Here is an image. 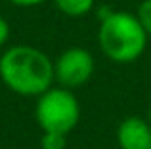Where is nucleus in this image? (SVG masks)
Segmentation results:
<instances>
[{"mask_svg": "<svg viewBox=\"0 0 151 149\" xmlns=\"http://www.w3.org/2000/svg\"><path fill=\"white\" fill-rule=\"evenodd\" d=\"M117 140L122 149H151V124L138 117H128L119 126Z\"/></svg>", "mask_w": 151, "mask_h": 149, "instance_id": "5", "label": "nucleus"}, {"mask_svg": "<svg viewBox=\"0 0 151 149\" xmlns=\"http://www.w3.org/2000/svg\"><path fill=\"white\" fill-rule=\"evenodd\" d=\"M136 17L142 23L144 31L147 33V37H151V0H142L140 6H138Z\"/></svg>", "mask_w": 151, "mask_h": 149, "instance_id": "8", "label": "nucleus"}, {"mask_svg": "<svg viewBox=\"0 0 151 149\" xmlns=\"http://www.w3.org/2000/svg\"><path fill=\"white\" fill-rule=\"evenodd\" d=\"M55 8L69 17H82L94 8L96 0H54Z\"/></svg>", "mask_w": 151, "mask_h": 149, "instance_id": "6", "label": "nucleus"}, {"mask_svg": "<svg viewBox=\"0 0 151 149\" xmlns=\"http://www.w3.org/2000/svg\"><path fill=\"white\" fill-rule=\"evenodd\" d=\"M0 78L15 94L40 96L55 78L54 63L35 46H12L0 57Z\"/></svg>", "mask_w": 151, "mask_h": 149, "instance_id": "1", "label": "nucleus"}, {"mask_svg": "<svg viewBox=\"0 0 151 149\" xmlns=\"http://www.w3.org/2000/svg\"><path fill=\"white\" fill-rule=\"evenodd\" d=\"M98 42L109 59L117 63H130L144 54L147 33L134 14L107 8L100 11Z\"/></svg>", "mask_w": 151, "mask_h": 149, "instance_id": "2", "label": "nucleus"}, {"mask_svg": "<svg viewBox=\"0 0 151 149\" xmlns=\"http://www.w3.org/2000/svg\"><path fill=\"white\" fill-rule=\"evenodd\" d=\"M149 124H151V107H149Z\"/></svg>", "mask_w": 151, "mask_h": 149, "instance_id": "11", "label": "nucleus"}, {"mask_svg": "<svg viewBox=\"0 0 151 149\" xmlns=\"http://www.w3.org/2000/svg\"><path fill=\"white\" fill-rule=\"evenodd\" d=\"M94 73V57L84 48H69L54 63L55 80L65 88H78L90 80Z\"/></svg>", "mask_w": 151, "mask_h": 149, "instance_id": "4", "label": "nucleus"}, {"mask_svg": "<svg viewBox=\"0 0 151 149\" xmlns=\"http://www.w3.org/2000/svg\"><path fill=\"white\" fill-rule=\"evenodd\" d=\"M37 122L44 132H61L69 134L78 122L81 107L77 97L69 88H50L38 96L35 107Z\"/></svg>", "mask_w": 151, "mask_h": 149, "instance_id": "3", "label": "nucleus"}, {"mask_svg": "<svg viewBox=\"0 0 151 149\" xmlns=\"http://www.w3.org/2000/svg\"><path fill=\"white\" fill-rule=\"evenodd\" d=\"M12 4L15 6H21V8H33V6H38V4L46 2V0H10Z\"/></svg>", "mask_w": 151, "mask_h": 149, "instance_id": "10", "label": "nucleus"}, {"mask_svg": "<svg viewBox=\"0 0 151 149\" xmlns=\"http://www.w3.org/2000/svg\"><path fill=\"white\" fill-rule=\"evenodd\" d=\"M8 37H10V25H8V21L0 15V46L6 44Z\"/></svg>", "mask_w": 151, "mask_h": 149, "instance_id": "9", "label": "nucleus"}, {"mask_svg": "<svg viewBox=\"0 0 151 149\" xmlns=\"http://www.w3.org/2000/svg\"><path fill=\"white\" fill-rule=\"evenodd\" d=\"M65 145H67V134H61V132H44L40 140L42 149H65Z\"/></svg>", "mask_w": 151, "mask_h": 149, "instance_id": "7", "label": "nucleus"}]
</instances>
